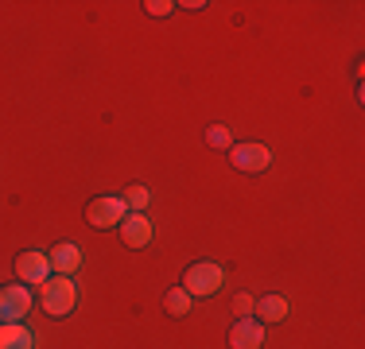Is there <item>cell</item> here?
<instances>
[{
    "instance_id": "1",
    "label": "cell",
    "mask_w": 365,
    "mask_h": 349,
    "mask_svg": "<svg viewBox=\"0 0 365 349\" xmlns=\"http://www.w3.org/2000/svg\"><path fill=\"white\" fill-rule=\"evenodd\" d=\"M222 283H225V272H222L218 264H210V260L190 264L187 276H182V291H187L190 299H206V295H214Z\"/></svg>"
},
{
    "instance_id": "2",
    "label": "cell",
    "mask_w": 365,
    "mask_h": 349,
    "mask_svg": "<svg viewBox=\"0 0 365 349\" xmlns=\"http://www.w3.org/2000/svg\"><path fill=\"white\" fill-rule=\"evenodd\" d=\"M78 303V287L71 283V276H55L43 283V311L55 314V318H63V314H71Z\"/></svg>"
},
{
    "instance_id": "3",
    "label": "cell",
    "mask_w": 365,
    "mask_h": 349,
    "mask_svg": "<svg viewBox=\"0 0 365 349\" xmlns=\"http://www.w3.org/2000/svg\"><path fill=\"white\" fill-rule=\"evenodd\" d=\"M125 198H93L90 206H86V222L93 225V229H113V225L125 222Z\"/></svg>"
},
{
    "instance_id": "4",
    "label": "cell",
    "mask_w": 365,
    "mask_h": 349,
    "mask_svg": "<svg viewBox=\"0 0 365 349\" xmlns=\"http://www.w3.org/2000/svg\"><path fill=\"white\" fill-rule=\"evenodd\" d=\"M16 276L24 279V283H36V287H43L51 279V260L43 256V252H20V256H16Z\"/></svg>"
},
{
    "instance_id": "5",
    "label": "cell",
    "mask_w": 365,
    "mask_h": 349,
    "mask_svg": "<svg viewBox=\"0 0 365 349\" xmlns=\"http://www.w3.org/2000/svg\"><path fill=\"white\" fill-rule=\"evenodd\" d=\"M31 311V291L28 287H0V318L4 322H20Z\"/></svg>"
},
{
    "instance_id": "6",
    "label": "cell",
    "mask_w": 365,
    "mask_h": 349,
    "mask_svg": "<svg viewBox=\"0 0 365 349\" xmlns=\"http://www.w3.org/2000/svg\"><path fill=\"white\" fill-rule=\"evenodd\" d=\"M268 163H272V152H268L264 144H237L233 147V167L237 171H264Z\"/></svg>"
},
{
    "instance_id": "7",
    "label": "cell",
    "mask_w": 365,
    "mask_h": 349,
    "mask_svg": "<svg viewBox=\"0 0 365 349\" xmlns=\"http://www.w3.org/2000/svg\"><path fill=\"white\" fill-rule=\"evenodd\" d=\"M264 345V326L257 318H241L230 330V349H260Z\"/></svg>"
},
{
    "instance_id": "8",
    "label": "cell",
    "mask_w": 365,
    "mask_h": 349,
    "mask_svg": "<svg viewBox=\"0 0 365 349\" xmlns=\"http://www.w3.org/2000/svg\"><path fill=\"white\" fill-rule=\"evenodd\" d=\"M120 237H125L128 249H144V244L152 241V222H148L144 214H125V222H120Z\"/></svg>"
},
{
    "instance_id": "9",
    "label": "cell",
    "mask_w": 365,
    "mask_h": 349,
    "mask_svg": "<svg viewBox=\"0 0 365 349\" xmlns=\"http://www.w3.org/2000/svg\"><path fill=\"white\" fill-rule=\"evenodd\" d=\"M0 349H36V334L20 322H4L0 326Z\"/></svg>"
},
{
    "instance_id": "10",
    "label": "cell",
    "mask_w": 365,
    "mask_h": 349,
    "mask_svg": "<svg viewBox=\"0 0 365 349\" xmlns=\"http://www.w3.org/2000/svg\"><path fill=\"white\" fill-rule=\"evenodd\" d=\"M47 260L58 276H71V272H78V264H82V252H78V244H58Z\"/></svg>"
},
{
    "instance_id": "11",
    "label": "cell",
    "mask_w": 365,
    "mask_h": 349,
    "mask_svg": "<svg viewBox=\"0 0 365 349\" xmlns=\"http://www.w3.org/2000/svg\"><path fill=\"white\" fill-rule=\"evenodd\" d=\"M253 311H257V318H264V322H280V318H288V303H284L280 295H268V299H260Z\"/></svg>"
},
{
    "instance_id": "12",
    "label": "cell",
    "mask_w": 365,
    "mask_h": 349,
    "mask_svg": "<svg viewBox=\"0 0 365 349\" xmlns=\"http://www.w3.org/2000/svg\"><path fill=\"white\" fill-rule=\"evenodd\" d=\"M148 202H152V190H148V187H140V182L125 190V206L133 209V214H144V209H148Z\"/></svg>"
},
{
    "instance_id": "13",
    "label": "cell",
    "mask_w": 365,
    "mask_h": 349,
    "mask_svg": "<svg viewBox=\"0 0 365 349\" xmlns=\"http://www.w3.org/2000/svg\"><path fill=\"white\" fill-rule=\"evenodd\" d=\"M163 307H168V314H175V318H182V314L190 311V295L182 291V287H175V291H168V299H163Z\"/></svg>"
},
{
    "instance_id": "14",
    "label": "cell",
    "mask_w": 365,
    "mask_h": 349,
    "mask_svg": "<svg viewBox=\"0 0 365 349\" xmlns=\"http://www.w3.org/2000/svg\"><path fill=\"white\" fill-rule=\"evenodd\" d=\"M206 144H210V147H230V128L214 125L210 132H206Z\"/></svg>"
},
{
    "instance_id": "15",
    "label": "cell",
    "mask_w": 365,
    "mask_h": 349,
    "mask_svg": "<svg viewBox=\"0 0 365 349\" xmlns=\"http://www.w3.org/2000/svg\"><path fill=\"white\" fill-rule=\"evenodd\" d=\"M253 307H257V303L249 299V295H237V299H233V311H237L241 318H249V311H253Z\"/></svg>"
},
{
    "instance_id": "16",
    "label": "cell",
    "mask_w": 365,
    "mask_h": 349,
    "mask_svg": "<svg viewBox=\"0 0 365 349\" xmlns=\"http://www.w3.org/2000/svg\"><path fill=\"white\" fill-rule=\"evenodd\" d=\"M171 8H175V4H168V0H152V4H148V12H152V16H168Z\"/></svg>"
}]
</instances>
